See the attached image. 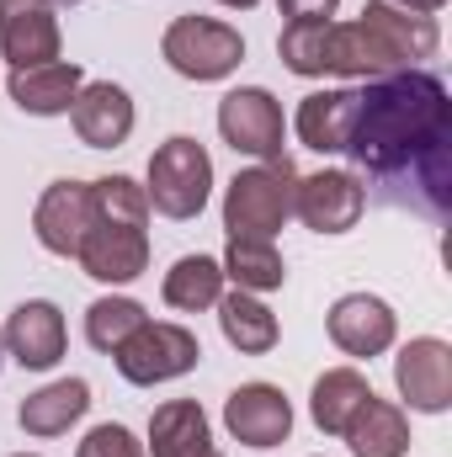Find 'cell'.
Masks as SVG:
<instances>
[{
  "instance_id": "6da1fadb",
  "label": "cell",
  "mask_w": 452,
  "mask_h": 457,
  "mask_svg": "<svg viewBox=\"0 0 452 457\" xmlns=\"http://www.w3.org/2000/svg\"><path fill=\"white\" fill-rule=\"evenodd\" d=\"M448 86L426 70H394L356 91V122H351L346 154L372 176H399L415 165L442 208L448 203Z\"/></svg>"
},
{
  "instance_id": "7a4b0ae2",
  "label": "cell",
  "mask_w": 452,
  "mask_h": 457,
  "mask_svg": "<svg viewBox=\"0 0 452 457\" xmlns=\"http://www.w3.org/2000/svg\"><path fill=\"white\" fill-rule=\"evenodd\" d=\"M442 43L437 16L405 11L394 0H367L356 21H325V75L378 80L394 70H415Z\"/></svg>"
},
{
  "instance_id": "3957f363",
  "label": "cell",
  "mask_w": 452,
  "mask_h": 457,
  "mask_svg": "<svg viewBox=\"0 0 452 457\" xmlns=\"http://www.w3.org/2000/svg\"><path fill=\"white\" fill-rule=\"evenodd\" d=\"M293 187H298V170H293L288 154L239 170L224 192L229 239H272L277 228L293 219Z\"/></svg>"
},
{
  "instance_id": "277c9868",
  "label": "cell",
  "mask_w": 452,
  "mask_h": 457,
  "mask_svg": "<svg viewBox=\"0 0 452 457\" xmlns=\"http://www.w3.org/2000/svg\"><path fill=\"white\" fill-rule=\"evenodd\" d=\"M208 192H213V160H208V149L197 138L176 133V138H165L149 154V187H144V197H149L155 213L187 224V219H197L208 208Z\"/></svg>"
},
{
  "instance_id": "5b68a950",
  "label": "cell",
  "mask_w": 452,
  "mask_h": 457,
  "mask_svg": "<svg viewBox=\"0 0 452 457\" xmlns=\"http://www.w3.org/2000/svg\"><path fill=\"white\" fill-rule=\"evenodd\" d=\"M160 54L187 80H224L245 59V37L229 21H213V16H176L160 37Z\"/></svg>"
},
{
  "instance_id": "8992f818",
  "label": "cell",
  "mask_w": 452,
  "mask_h": 457,
  "mask_svg": "<svg viewBox=\"0 0 452 457\" xmlns=\"http://www.w3.org/2000/svg\"><path fill=\"white\" fill-rule=\"evenodd\" d=\"M117 372L138 388H155V383H171L181 372H192L203 361V345L187 325H165V320H144L128 341L113 351Z\"/></svg>"
},
{
  "instance_id": "52a82bcc",
  "label": "cell",
  "mask_w": 452,
  "mask_h": 457,
  "mask_svg": "<svg viewBox=\"0 0 452 457\" xmlns=\"http://www.w3.org/2000/svg\"><path fill=\"white\" fill-rule=\"evenodd\" d=\"M219 133L234 154H250V160H282V107L272 91L261 86H239L219 102Z\"/></svg>"
},
{
  "instance_id": "ba28073f",
  "label": "cell",
  "mask_w": 452,
  "mask_h": 457,
  "mask_svg": "<svg viewBox=\"0 0 452 457\" xmlns=\"http://www.w3.org/2000/svg\"><path fill=\"white\" fill-rule=\"evenodd\" d=\"M75 261H80L86 277H96L107 287H122V282L149 271V234H144V224H117V219L91 213V228H86Z\"/></svg>"
},
{
  "instance_id": "9c48e42d",
  "label": "cell",
  "mask_w": 452,
  "mask_h": 457,
  "mask_svg": "<svg viewBox=\"0 0 452 457\" xmlns=\"http://www.w3.org/2000/svg\"><path fill=\"white\" fill-rule=\"evenodd\" d=\"M59 5L64 0H0V59L11 70L59 59Z\"/></svg>"
},
{
  "instance_id": "30bf717a",
  "label": "cell",
  "mask_w": 452,
  "mask_h": 457,
  "mask_svg": "<svg viewBox=\"0 0 452 457\" xmlns=\"http://www.w3.org/2000/svg\"><path fill=\"white\" fill-rule=\"evenodd\" d=\"M224 426L234 442L266 453V447H282L288 431H293V404L277 383H239L224 399Z\"/></svg>"
},
{
  "instance_id": "8fae6325",
  "label": "cell",
  "mask_w": 452,
  "mask_h": 457,
  "mask_svg": "<svg viewBox=\"0 0 452 457\" xmlns=\"http://www.w3.org/2000/svg\"><path fill=\"white\" fill-rule=\"evenodd\" d=\"M394 383L405 394L410 410L421 415H442L452 404V345L437 336H421V341H405L394 356Z\"/></svg>"
},
{
  "instance_id": "7c38bea8",
  "label": "cell",
  "mask_w": 452,
  "mask_h": 457,
  "mask_svg": "<svg viewBox=\"0 0 452 457\" xmlns=\"http://www.w3.org/2000/svg\"><path fill=\"white\" fill-rule=\"evenodd\" d=\"M362 208H367V192L351 170H314V176H298V187H293V213L314 234L356 228Z\"/></svg>"
},
{
  "instance_id": "4fadbf2b",
  "label": "cell",
  "mask_w": 452,
  "mask_h": 457,
  "mask_svg": "<svg viewBox=\"0 0 452 457\" xmlns=\"http://www.w3.org/2000/svg\"><path fill=\"white\" fill-rule=\"evenodd\" d=\"M5 351L27 367V372H48L59 356H64V341H70V330H64V314L48 303V298H27V303H16L11 309V320H5Z\"/></svg>"
},
{
  "instance_id": "5bb4252c",
  "label": "cell",
  "mask_w": 452,
  "mask_h": 457,
  "mask_svg": "<svg viewBox=\"0 0 452 457\" xmlns=\"http://www.w3.org/2000/svg\"><path fill=\"white\" fill-rule=\"evenodd\" d=\"M38 245L54 250V255H75L86 228H91V181H54L43 197H38Z\"/></svg>"
},
{
  "instance_id": "9a60e30c",
  "label": "cell",
  "mask_w": 452,
  "mask_h": 457,
  "mask_svg": "<svg viewBox=\"0 0 452 457\" xmlns=\"http://www.w3.org/2000/svg\"><path fill=\"white\" fill-rule=\"evenodd\" d=\"M331 341L346 356H383L394 345V309L372 293H346L331 303Z\"/></svg>"
},
{
  "instance_id": "2e32d148",
  "label": "cell",
  "mask_w": 452,
  "mask_h": 457,
  "mask_svg": "<svg viewBox=\"0 0 452 457\" xmlns=\"http://www.w3.org/2000/svg\"><path fill=\"white\" fill-rule=\"evenodd\" d=\"M75 133H80V144H91V149H117L128 133H133V96L113 86V80H91V86H80V96H75Z\"/></svg>"
},
{
  "instance_id": "e0dca14e",
  "label": "cell",
  "mask_w": 452,
  "mask_h": 457,
  "mask_svg": "<svg viewBox=\"0 0 452 457\" xmlns=\"http://www.w3.org/2000/svg\"><path fill=\"white\" fill-rule=\"evenodd\" d=\"M86 86V70L75 59H54V64H32V70H11V102L32 117H59L75 107Z\"/></svg>"
},
{
  "instance_id": "ac0fdd59",
  "label": "cell",
  "mask_w": 452,
  "mask_h": 457,
  "mask_svg": "<svg viewBox=\"0 0 452 457\" xmlns=\"http://www.w3.org/2000/svg\"><path fill=\"white\" fill-rule=\"evenodd\" d=\"M149 447L155 457H224L213 447L208 415L197 399H171L149 415Z\"/></svg>"
},
{
  "instance_id": "d6986e66",
  "label": "cell",
  "mask_w": 452,
  "mask_h": 457,
  "mask_svg": "<svg viewBox=\"0 0 452 457\" xmlns=\"http://www.w3.org/2000/svg\"><path fill=\"white\" fill-rule=\"evenodd\" d=\"M86 410H91V383L86 378H59V383L27 394L16 420H21L27 436H64L75 420H86Z\"/></svg>"
},
{
  "instance_id": "ffe728a7",
  "label": "cell",
  "mask_w": 452,
  "mask_h": 457,
  "mask_svg": "<svg viewBox=\"0 0 452 457\" xmlns=\"http://www.w3.org/2000/svg\"><path fill=\"white\" fill-rule=\"evenodd\" d=\"M351 122H356V91H314L293 117L304 149H320V154H346Z\"/></svg>"
},
{
  "instance_id": "44dd1931",
  "label": "cell",
  "mask_w": 452,
  "mask_h": 457,
  "mask_svg": "<svg viewBox=\"0 0 452 457\" xmlns=\"http://www.w3.org/2000/svg\"><path fill=\"white\" fill-rule=\"evenodd\" d=\"M372 399V383L356 372V367H331L314 378V394H309V415L325 436H346L351 415Z\"/></svg>"
},
{
  "instance_id": "7402d4cb",
  "label": "cell",
  "mask_w": 452,
  "mask_h": 457,
  "mask_svg": "<svg viewBox=\"0 0 452 457\" xmlns=\"http://www.w3.org/2000/svg\"><path fill=\"white\" fill-rule=\"evenodd\" d=\"M346 442H351L356 457H405L410 453V420H405L399 404H389V399L372 394V399L351 415Z\"/></svg>"
},
{
  "instance_id": "603a6c76",
  "label": "cell",
  "mask_w": 452,
  "mask_h": 457,
  "mask_svg": "<svg viewBox=\"0 0 452 457\" xmlns=\"http://www.w3.org/2000/svg\"><path fill=\"white\" fill-rule=\"evenodd\" d=\"M219 330H224V341L239 351V356H266L272 345H277V314L255 298V293H224L219 303Z\"/></svg>"
},
{
  "instance_id": "cb8c5ba5",
  "label": "cell",
  "mask_w": 452,
  "mask_h": 457,
  "mask_svg": "<svg viewBox=\"0 0 452 457\" xmlns=\"http://www.w3.org/2000/svg\"><path fill=\"white\" fill-rule=\"evenodd\" d=\"M160 298H165L171 309H181V314H203V309H213V303L224 298V266H219L213 255H181V261L165 271Z\"/></svg>"
},
{
  "instance_id": "d4e9b609",
  "label": "cell",
  "mask_w": 452,
  "mask_h": 457,
  "mask_svg": "<svg viewBox=\"0 0 452 457\" xmlns=\"http://www.w3.org/2000/svg\"><path fill=\"white\" fill-rule=\"evenodd\" d=\"M219 266H224V282H234L239 293H272L288 282V266L272 239H229Z\"/></svg>"
},
{
  "instance_id": "484cf974",
  "label": "cell",
  "mask_w": 452,
  "mask_h": 457,
  "mask_svg": "<svg viewBox=\"0 0 452 457\" xmlns=\"http://www.w3.org/2000/svg\"><path fill=\"white\" fill-rule=\"evenodd\" d=\"M144 320H149V314H144V303H133V298H96V303L86 309V341L96 345L102 356H113Z\"/></svg>"
},
{
  "instance_id": "4316f807",
  "label": "cell",
  "mask_w": 452,
  "mask_h": 457,
  "mask_svg": "<svg viewBox=\"0 0 452 457\" xmlns=\"http://www.w3.org/2000/svg\"><path fill=\"white\" fill-rule=\"evenodd\" d=\"M277 54L293 75L320 80L325 75V21H288L277 37Z\"/></svg>"
},
{
  "instance_id": "83f0119b",
  "label": "cell",
  "mask_w": 452,
  "mask_h": 457,
  "mask_svg": "<svg viewBox=\"0 0 452 457\" xmlns=\"http://www.w3.org/2000/svg\"><path fill=\"white\" fill-rule=\"evenodd\" d=\"M75 457H144V442H138L128 426L107 420V426L86 431V442H80V453H75Z\"/></svg>"
},
{
  "instance_id": "f1b7e54d",
  "label": "cell",
  "mask_w": 452,
  "mask_h": 457,
  "mask_svg": "<svg viewBox=\"0 0 452 457\" xmlns=\"http://www.w3.org/2000/svg\"><path fill=\"white\" fill-rule=\"evenodd\" d=\"M288 21H331L340 0H277Z\"/></svg>"
},
{
  "instance_id": "f546056e",
  "label": "cell",
  "mask_w": 452,
  "mask_h": 457,
  "mask_svg": "<svg viewBox=\"0 0 452 457\" xmlns=\"http://www.w3.org/2000/svg\"><path fill=\"white\" fill-rule=\"evenodd\" d=\"M394 5H405V11H421V16H431V11H442L448 0H394Z\"/></svg>"
},
{
  "instance_id": "4dcf8cb0",
  "label": "cell",
  "mask_w": 452,
  "mask_h": 457,
  "mask_svg": "<svg viewBox=\"0 0 452 457\" xmlns=\"http://www.w3.org/2000/svg\"><path fill=\"white\" fill-rule=\"evenodd\" d=\"M219 5H229V11H250L255 0H219Z\"/></svg>"
},
{
  "instance_id": "1f68e13d",
  "label": "cell",
  "mask_w": 452,
  "mask_h": 457,
  "mask_svg": "<svg viewBox=\"0 0 452 457\" xmlns=\"http://www.w3.org/2000/svg\"><path fill=\"white\" fill-rule=\"evenodd\" d=\"M16 457H38V453H16Z\"/></svg>"
},
{
  "instance_id": "d6a6232c",
  "label": "cell",
  "mask_w": 452,
  "mask_h": 457,
  "mask_svg": "<svg viewBox=\"0 0 452 457\" xmlns=\"http://www.w3.org/2000/svg\"><path fill=\"white\" fill-rule=\"evenodd\" d=\"M0 356H5V341H0Z\"/></svg>"
}]
</instances>
